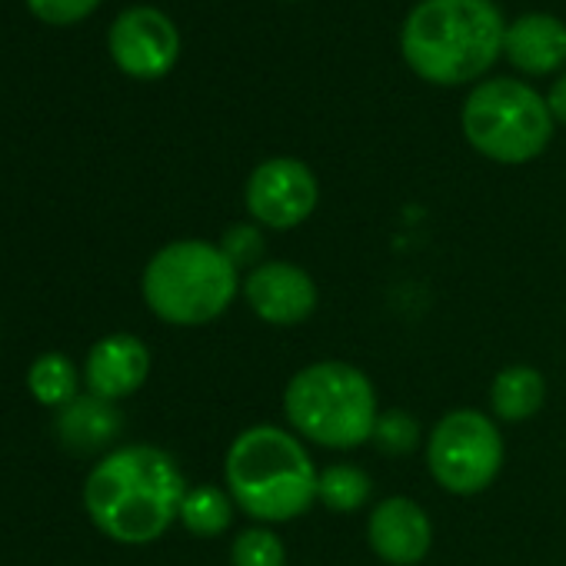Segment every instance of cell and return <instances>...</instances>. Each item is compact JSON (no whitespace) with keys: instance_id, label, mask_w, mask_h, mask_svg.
Wrapping results in <instances>:
<instances>
[{"instance_id":"obj_22","label":"cell","mask_w":566,"mask_h":566,"mask_svg":"<svg viewBox=\"0 0 566 566\" xmlns=\"http://www.w3.org/2000/svg\"><path fill=\"white\" fill-rule=\"evenodd\" d=\"M97 4L101 0H28L34 18H41L44 24H57V28L84 21L87 14L97 11Z\"/></svg>"},{"instance_id":"obj_5","label":"cell","mask_w":566,"mask_h":566,"mask_svg":"<svg viewBox=\"0 0 566 566\" xmlns=\"http://www.w3.org/2000/svg\"><path fill=\"white\" fill-rule=\"evenodd\" d=\"M147 307L174 327L217 321L240 294V270L210 240H174L160 247L140 280Z\"/></svg>"},{"instance_id":"obj_16","label":"cell","mask_w":566,"mask_h":566,"mask_svg":"<svg viewBox=\"0 0 566 566\" xmlns=\"http://www.w3.org/2000/svg\"><path fill=\"white\" fill-rule=\"evenodd\" d=\"M374 496V480L364 467L357 463H334L327 470H321V483H317V500L331 510V513H357L370 503Z\"/></svg>"},{"instance_id":"obj_12","label":"cell","mask_w":566,"mask_h":566,"mask_svg":"<svg viewBox=\"0 0 566 566\" xmlns=\"http://www.w3.org/2000/svg\"><path fill=\"white\" fill-rule=\"evenodd\" d=\"M150 374V350L134 334H111L97 340L84 364L87 390L101 400H124L144 387Z\"/></svg>"},{"instance_id":"obj_17","label":"cell","mask_w":566,"mask_h":566,"mask_svg":"<svg viewBox=\"0 0 566 566\" xmlns=\"http://www.w3.org/2000/svg\"><path fill=\"white\" fill-rule=\"evenodd\" d=\"M233 513H237L233 496L217 486H193V490H187V496L180 503V523L200 539L227 533L233 523Z\"/></svg>"},{"instance_id":"obj_3","label":"cell","mask_w":566,"mask_h":566,"mask_svg":"<svg viewBox=\"0 0 566 566\" xmlns=\"http://www.w3.org/2000/svg\"><path fill=\"white\" fill-rule=\"evenodd\" d=\"M227 493L256 523H291L317 503L321 470L294 430L256 423L237 433L223 460Z\"/></svg>"},{"instance_id":"obj_4","label":"cell","mask_w":566,"mask_h":566,"mask_svg":"<svg viewBox=\"0 0 566 566\" xmlns=\"http://www.w3.org/2000/svg\"><path fill=\"white\" fill-rule=\"evenodd\" d=\"M283 413L301 440L327 450L370 443L380 407L370 377L344 360H321L297 370L283 390Z\"/></svg>"},{"instance_id":"obj_18","label":"cell","mask_w":566,"mask_h":566,"mask_svg":"<svg viewBox=\"0 0 566 566\" xmlns=\"http://www.w3.org/2000/svg\"><path fill=\"white\" fill-rule=\"evenodd\" d=\"M28 387L44 407H67L77 400V370L64 354H44L34 360L28 374Z\"/></svg>"},{"instance_id":"obj_21","label":"cell","mask_w":566,"mask_h":566,"mask_svg":"<svg viewBox=\"0 0 566 566\" xmlns=\"http://www.w3.org/2000/svg\"><path fill=\"white\" fill-rule=\"evenodd\" d=\"M220 250H223V256L237 266V270H253V266H260L263 263V233H260V227H253V223H233L227 233H223V240H220Z\"/></svg>"},{"instance_id":"obj_19","label":"cell","mask_w":566,"mask_h":566,"mask_svg":"<svg viewBox=\"0 0 566 566\" xmlns=\"http://www.w3.org/2000/svg\"><path fill=\"white\" fill-rule=\"evenodd\" d=\"M230 566H287V546L270 526H250L233 536Z\"/></svg>"},{"instance_id":"obj_10","label":"cell","mask_w":566,"mask_h":566,"mask_svg":"<svg viewBox=\"0 0 566 566\" xmlns=\"http://www.w3.org/2000/svg\"><path fill=\"white\" fill-rule=\"evenodd\" d=\"M243 301L270 327H297L317 311V283L297 263L263 260L243 280Z\"/></svg>"},{"instance_id":"obj_23","label":"cell","mask_w":566,"mask_h":566,"mask_svg":"<svg viewBox=\"0 0 566 566\" xmlns=\"http://www.w3.org/2000/svg\"><path fill=\"white\" fill-rule=\"evenodd\" d=\"M546 107H549L553 120L566 124V74L549 87V94H546Z\"/></svg>"},{"instance_id":"obj_15","label":"cell","mask_w":566,"mask_h":566,"mask_svg":"<svg viewBox=\"0 0 566 566\" xmlns=\"http://www.w3.org/2000/svg\"><path fill=\"white\" fill-rule=\"evenodd\" d=\"M546 400V384H543V374L536 367H526V364H513V367H503L496 377H493V387H490V407L500 420L506 423H523L530 420Z\"/></svg>"},{"instance_id":"obj_11","label":"cell","mask_w":566,"mask_h":566,"mask_svg":"<svg viewBox=\"0 0 566 566\" xmlns=\"http://www.w3.org/2000/svg\"><path fill=\"white\" fill-rule=\"evenodd\" d=\"M367 543L390 566H417L433 546V523L410 496H387L367 516Z\"/></svg>"},{"instance_id":"obj_6","label":"cell","mask_w":566,"mask_h":566,"mask_svg":"<svg viewBox=\"0 0 566 566\" xmlns=\"http://www.w3.org/2000/svg\"><path fill=\"white\" fill-rule=\"evenodd\" d=\"M460 120L470 147L496 164H526L539 157L553 137L546 101L523 81L510 77H493L473 87Z\"/></svg>"},{"instance_id":"obj_2","label":"cell","mask_w":566,"mask_h":566,"mask_svg":"<svg viewBox=\"0 0 566 566\" xmlns=\"http://www.w3.org/2000/svg\"><path fill=\"white\" fill-rule=\"evenodd\" d=\"M503 34L506 24L493 0H420L403 24L400 51L417 77L457 87L496 64Z\"/></svg>"},{"instance_id":"obj_8","label":"cell","mask_w":566,"mask_h":566,"mask_svg":"<svg viewBox=\"0 0 566 566\" xmlns=\"http://www.w3.org/2000/svg\"><path fill=\"white\" fill-rule=\"evenodd\" d=\"M247 210L260 227L270 230H294L301 227L321 200V187L314 170L294 157H273L263 160L243 190Z\"/></svg>"},{"instance_id":"obj_20","label":"cell","mask_w":566,"mask_h":566,"mask_svg":"<svg viewBox=\"0 0 566 566\" xmlns=\"http://www.w3.org/2000/svg\"><path fill=\"white\" fill-rule=\"evenodd\" d=\"M420 437H423V427H420V420L413 413H407V410H384L377 417L370 443L384 457H407V453H413L420 447Z\"/></svg>"},{"instance_id":"obj_9","label":"cell","mask_w":566,"mask_h":566,"mask_svg":"<svg viewBox=\"0 0 566 566\" xmlns=\"http://www.w3.org/2000/svg\"><path fill=\"white\" fill-rule=\"evenodd\" d=\"M114 64L137 81H157L174 71L180 57V34L174 21L157 8H130L111 28Z\"/></svg>"},{"instance_id":"obj_7","label":"cell","mask_w":566,"mask_h":566,"mask_svg":"<svg viewBox=\"0 0 566 566\" xmlns=\"http://www.w3.org/2000/svg\"><path fill=\"white\" fill-rule=\"evenodd\" d=\"M427 467L447 493H483L503 470V433L480 410H450L430 430Z\"/></svg>"},{"instance_id":"obj_13","label":"cell","mask_w":566,"mask_h":566,"mask_svg":"<svg viewBox=\"0 0 566 566\" xmlns=\"http://www.w3.org/2000/svg\"><path fill=\"white\" fill-rule=\"evenodd\" d=\"M503 54L523 74H553L566 64V28L553 14H523L506 28Z\"/></svg>"},{"instance_id":"obj_14","label":"cell","mask_w":566,"mask_h":566,"mask_svg":"<svg viewBox=\"0 0 566 566\" xmlns=\"http://www.w3.org/2000/svg\"><path fill=\"white\" fill-rule=\"evenodd\" d=\"M57 433L67 450L94 453V450H104L120 433V413L114 410L111 400H101L94 394L77 397L67 407H61Z\"/></svg>"},{"instance_id":"obj_1","label":"cell","mask_w":566,"mask_h":566,"mask_svg":"<svg viewBox=\"0 0 566 566\" xmlns=\"http://www.w3.org/2000/svg\"><path fill=\"white\" fill-rule=\"evenodd\" d=\"M184 496L187 480L177 460L150 443L107 453L84 483V506L94 526L127 546L160 539L180 520Z\"/></svg>"}]
</instances>
